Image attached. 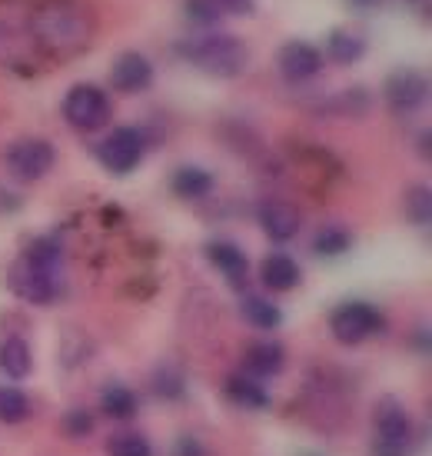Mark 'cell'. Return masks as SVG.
Instances as JSON below:
<instances>
[{
    "instance_id": "8",
    "label": "cell",
    "mask_w": 432,
    "mask_h": 456,
    "mask_svg": "<svg viewBox=\"0 0 432 456\" xmlns=\"http://www.w3.org/2000/svg\"><path fill=\"white\" fill-rule=\"evenodd\" d=\"M382 101L396 117L420 114L429 101V80L420 70H393L382 84Z\"/></svg>"
},
{
    "instance_id": "9",
    "label": "cell",
    "mask_w": 432,
    "mask_h": 456,
    "mask_svg": "<svg viewBox=\"0 0 432 456\" xmlns=\"http://www.w3.org/2000/svg\"><path fill=\"white\" fill-rule=\"evenodd\" d=\"M326 57L309 40H286L280 51V74L286 84H309L323 74Z\"/></svg>"
},
{
    "instance_id": "16",
    "label": "cell",
    "mask_w": 432,
    "mask_h": 456,
    "mask_svg": "<svg viewBox=\"0 0 432 456\" xmlns=\"http://www.w3.org/2000/svg\"><path fill=\"white\" fill-rule=\"evenodd\" d=\"M216 187L213 174L206 170V167H196V164H183L173 170V177H170V191L177 193L180 200H204L210 197Z\"/></svg>"
},
{
    "instance_id": "27",
    "label": "cell",
    "mask_w": 432,
    "mask_h": 456,
    "mask_svg": "<svg viewBox=\"0 0 432 456\" xmlns=\"http://www.w3.org/2000/svg\"><path fill=\"white\" fill-rule=\"evenodd\" d=\"M107 456H153V446L140 433H116L107 440Z\"/></svg>"
},
{
    "instance_id": "31",
    "label": "cell",
    "mask_w": 432,
    "mask_h": 456,
    "mask_svg": "<svg viewBox=\"0 0 432 456\" xmlns=\"http://www.w3.org/2000/svg\"><path fill=\"white\" fill-rule=\"evenodd\" d=\"M223 13H250L253 11V0H216Z\"/></svg>"
},
{
    "instance_id": "17",
    "label": "cell",
    "mask_w": 432,
    "mask_h": 456,
    "mask_svg": "<svg viewBox=\"0 0 432 456\" xmlns=\"http://www.w3.org/2000/svg\"><path fill=\"white\" fill-rule=\"evenodd\" d=\"M223 390H227V396L240 410H267L269 406L267 387L256 380V377H250V373H229Z\"/></svg>"
},
{
    "instance_id": "29",
    "label": "cell",
    "mask_w": 432,
    "mask_h": 456,
    "mask_svg": "<svg viewBox=\"0 0 432 456\" xmlns=\"http://www.w3.org/2000/svg\"><path fill=\"white\" fill-rule=\"evenodd\" d=\"M64 430L70 440H84V436L93 433V417H90L87 410H70L64 417Z\"/></svg>"
},
{
    "instance_id": "4",
    "label": "cell",
    "mask_w": 432,
    "mask_h": 456,
    "mask_svg": "<svg viewBox=\"0 0 432 456\" xmlns=\"http://www.w3.org/2000/svg\"><path fill=\"white\" fill-rule=\"evenodd\" d=\"M412 446V423L406 406L396 396H382L372 410V453L376 456H406Z\"/></svg>"
},
{
    "instance_id": "1",
    "label": "cell",
    "mask_w": 432,
    "mask_h": 456,
    "mask_svg": "<svg viewBox=\"0 0 432 456\" xmlns=\"http://www.w3.org/2000/svg\"><path fill=\"white\" fill-rule=\"evenodd\" d=\"M90 13L74 0H44L30 13V34L53 53H76L90 40Z\"/></svg>"
},
{
    "instance_id": "5",
    "label": "cell",
    "mask_w": 432,
    "mask_h": 456,
    "mask_svg": "<svg viewBox=\"0 0 432 456\" xmlns=\"http://www.w3.org/2000/svg\"><path fill=\"white\" fill-rule=\"evenodd\" d=\"M386 330V317L380 306L366 304V300H346L330 314V333L336 343L343 346H359V343L380 337Z\"/></svg>"
},
{
    "instance_id": "12",
    "label": "cell",
    "mask_w": 432,
    "mask_h": 456,
    "mask_svg": "<svg viewBox=\"0 0 432 456\" xmlns=\"http://www.w3.org/2000/svg\"><path fill=\"white\" fill-rule=\"evenodd\" d=\"M256 220L273 243H290L300 227H303V214L296 210V203L280 200V197H269L256 207Z\"/></svg>"
},
{
    "instance_id": "25",
    "label": "cell",
    "mask_w": 432,
    "mask_h": 456,
    "mask_svg": "<svg viewBox=\"0 0 432 456\" xmlns=\"http://www.w3.org/2000/svg\"><path fill=\"white\" fill-rule=\"evenodd\" d=\"M403 210L416 227H429L432 224V191L426 183H412L403 197Z\"/></svg>"
},
{
    "instance_id": "10",
    "label": "cell",
    "mask_w": 432,
    "mask_h": 456,
    "mask_svg": "<svg viewBox=\"0 0 432 456\" xmlns=\"http://www.w3.org/2000/svg\"><path fill=\"white\" fill-rule=\"evenodd\" d=\"M11 290L27 300V304H53L64 283H60V273H47V270H37V266H27L17 260V266L11 270Z\"/></svg>"
},
{
    "instance_id": "28",
    "label": "cell",
    "mask_w": 432,
    "mask_h": 456,
    "mask_svg": "<svg viewBox=\"0 0 432 456\" xmlns=\"http://www.w3.org/2000/svg\"><path fill=\"white\" fill-rule=\"evenodd\" d=\"M153 390H156V396H164V400H180L187 393V380H183V373L177 367L164 363V367H156V373H153Z\"/></svg>"
},
{
    "instance_id": "21",
    "label": "cell",
    "mask_w": 432,
    "mask_h": 456,
    "mask_svg": "<svg viewBox=\"0 0 432 456\" xmlns=\"http://www.w3.org/2000/svg\"><path fill=\"white\" fill-rule=\"evenodd\" d=\"M20 264L47 270V273H60V266H64V247L53 240V237H37V240L24 250Z\"/></svg>"
},
{
    "instance_id": "24",
    "label": "cell",
    "mask_w": 432,
    "mask_h": 456,
    "mask_svg": "<svg viewBox=\"0 0 432 456\" xmlns=\"http://www.w3.org/2000/svg\"><path fill=\"white\" fill-rule=\"evenodd\" d=\"M183 17L193 30H220L223 24V11L216 0H183Z\"/></svg>"
},
{
    "instance_id": "23",
    "label": "cell",
    "mask_w": 432,
    "mask_h": 456,
    "mask_svg": "<svg viewBox=\"0 0 432 456\" xmlns=\"http://www.w3.org/2000/svg\"><path fill=\"white\" fill-rule=\"evenodd\" d=\"M349 247H353V233H349L343 224L319 227V233L313 237V254L323 256V260H332V256L349 254Z\"/></svg>"
},
{
    "instance_id": "2",
    "label": "cell",
    "mask_w": 432,
    "mask_h": 456,
    "mask_svg": "<svg viewBox=\"0 0 432 456\" xmlns=\"http://www.w3.org/2000/svg\"><path fill=\"white\" fill-rule=\"evenodd\" d=\"M177 53L187 64L200 67L204 74L213 77H240L250 67V47L223 30H204L200 37L180 40Z\"/></svg>"
},
{
    "instance_id": "20",
    "label": "cell",
    "mask_w": 432,
    "mask_h": 456,
    "mask_svg": "<svg viewBox=\"0 0 432 456\" xmlns=\"http://www.w3.org/2000/svg\"><path fill=\"white\" fill-rule=\"evenodd\" d=\"M243 320L256 330H276L283 323V310L267 297H256V293H246L240 304Z\"/></svg>"
},
{
    "instance_id": "3",
    "label": "cell",
    "mask_w": 432,
    "mask_h": 456,
    "mask_svg": "<svg viewBox=\"0 0 432 456\" xmlns=\"http://www.w3.org/2000/svg\"><path fill=\"white\" fill-rule=\"evenodd\" d=\"M110 94L90 80H80L64 94V120L76 134H97L110 124Z\"/></svg>"
},
{
    "instance_id": "13",
    "label": "cell",
    "mask_w": 432,
    "mask_h": 456,
    "mask_svg": "<svg viewBox=\"0 0 432 456\" xmlns=\"http://www.w3.org/2000/svg\"><path fill=\"white\" fill-rule=\"evenodd\" d=\"M206 260L229 280L233 290H243V287H246V280H250V260H246L240 243L210 240L206 243Z\"/></svg>"
},
{
    "instance_id": "14",
    "label": "cell",
    "mask_w": 432,
    "mask_h": 456,
    "mask_svg": "<svg viewBox=\"0 0 432 456\" xmlns=\"http://www.w3.org/2000/svg\"><path fill=\"white\" fill-rule=\"evenodd\" d=\"M286 367V350L276 340H260L250 343L246 354H243V373H250L256 380H269V377H280Z\"/></svg>"
},
{
    "instance_id": "11",
    "label": "cell",
    "mask_w": 432,
    "mask_h": 456,
    "mask_svg": "<svg viewBox=\"0 0 432 456\" xmlns=\"http://www.w3.org/2000/svg\"><path fill=\"white\" fill-rule=\"evenodd\" d=\"M153 77H156V70H153V61L147 53L124 51L114 64H110L107 80H110V87H114L116 94H143V90L153 87Z\"/></svg>"
},
{
    "instance_id": "6",
    "label": "cell",
    "mask_w": 432,
    "mask_h": 456,
    "mask_svg": "<svg viewBox=\"0 0 432 456\" xmlns=\"http://www.w3.org/2000/svg\"><path fill=\"white\" fill-rule=\"evenodd\" d=\"M57 151L44 137H20L4 147V167L17 183H37L53 170Z\"/></svg>"
},
{
    "instance_id": "19",
    "label": "cell",
    "mask_w": 432,
    "mask_h": 456,
    "mask_svg": "<svg viewBox=\"0 0 432 456\" xmlns=\"http://www.w3.org/2000/svg\"><path fill=\"white\" fill-rule=\"evenodd\" d=\"M323 57H330L332 64L340 67H353L366 57V40L359 37V34H353V30L336 27V30H330V37H326V53Z\"/></svg>"
},
{
    "instance_id": "30",
    "label": "cell",
    "mask_w": 432,
    "mask_h": 456,
    "mask_svg": "<svg viewBox=\"0 0 432 456\" xmlns=\"http://www.w3.org/2000/svg\"><path fill=\"white\" fill-rule=\"evenodd\" d=\"M177 456H206V453H204V444L196 436H183L177 444Z\"/></svg>"
},
{
    "instance_id": "26",
    "label": "cell",
    "mask_w": 432,
    "mask_h": 456,
    "mask_svg": "<svg viewBox=\"0 0 432 456\" xmlns=\"http://www.w3.org/2000/svg\"><path fill=\"white\" fill-rule=\"evenodd\" d=\"M30 417V400L17 387H0V423H24Z\"/></svg>"
},
{
    "instance_id": "32",
    "label": "cell",
    "mask_w": 432,
    "mask_h": 456,
    "mask_svg": "<svg viewBox=\"0 0 432 456\" xmlns=\"http://www.w3.org/2000/svg\"><path fill=\"white\" fill-rule=\"evenodd\" d=\"M356 4H380V0H356Z\"/></svg>"
},
{
    "instance_id": "33",
    "label": "cell",
    "mask_w": 432,
    "mask_h": 456,
    "mask_svg": "<svg viewBox=\"0 0 432 456\" xmlns=\"http://www.w3.org/2000/svg\"><path fill=\"white\" fill-rule=\"evenodd\" d=\"M306 456H316V453H306Z\"/></svg>"
},
{
    "instance_id": "7",
    "label": "cell",
    "mask_w": 432,
    "mask_h": 456,
    "mask_svg": "<svg viewBox=\"0 0 432 456\" xmlns=\"http://www.w3.org/2000/svg\"><path fill=\"white\" fill-rule=\"evenodd\" d=\"M143 157H147V137L140 127H114L97 143V160L116 177L133 174L143 164Z\"/></svg>"
},
{
    "instance_id": "22",
    "label": "cell",
    "mask_w": 432,
    "mask_h": 456,
    "mask_svg": "<svg viewBox=\"0 0 432 456\" xmlns=\"http://www.w3.org/2000/svg\"><path fill=\"white\" fill-rule=\"evenodd\" d=\"M137 393L124 387V383H110V387H103L100 393V410L107 413L110 419H133L137 417Z\"/></svg>"
},
{
    "instance_id": "18",
    "label": "cell",
    "mask_w": 432,
    "mask_h": 456,
    "mask_svg": "<svg viewBox=\"0 0 432 456\" xmlns=\"http://www.w3.org/2000/svg\"><path fill=\"white\" fill-rule=\"evenodd\" d=\"M30 370H34V354H30L27 340H20V337H4L0 340V373L7 380H27Z\"/></svg>"
},
{
    "instance_id": "15",
    "label": "cell",
    "mask_w": 432,
    "mask_h": 456,
    "mask_svg": "<svg viewBox=\"0 0 432 456\" xmlns=\"http://www.w3.org/2000/svg\"><path fill=\"white\" fill-rule=\"evenodd\" d=\"M260 280L263 287L273 293H290L303 283V270L292 260L290 254H269L263 264H260Z\"/></svg>"
}]
</instances>
